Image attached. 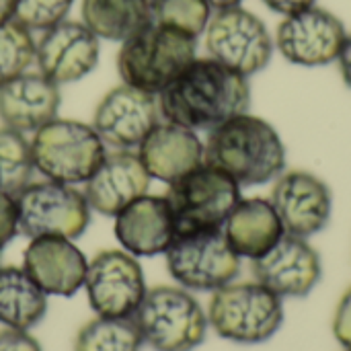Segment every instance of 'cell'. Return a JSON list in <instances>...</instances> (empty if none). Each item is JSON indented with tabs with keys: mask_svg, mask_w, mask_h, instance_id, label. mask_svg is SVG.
<instances>
[{
	"mask_svg": "<svg viewBox=\"0 0 351 351\" xmlns=\"http://www.w3.org/2000/svg\"><path fill=\"white\" fill-rule=\"evenodd\" d=\"M333 335L339 341V346L351 351V288H348V292L341 296V300L335 308Z\"/></svg>",
	"mask_w": 351,
	"mask_h": 351,
	"instance_id": "4dcf8cb0",
	"label": "cell"
},
{
	"mask_svg": "<svg viewBox=\"0 0 351 351\" xmlns=\"http://www.w3.org/2000/svg\"><path fill=\"white\" fill-rule=\"evenodd\" d=\"M99 37L82 23L64 19L35 41L37 70L58 86L78 82L99 64Z\"/></svg>",
	"mask_w": 351,
	"mask_h": 351,
	"instance_id": "9a60e30c",
	"label": "cell"
},
{
	"mask_svg": "<svg viewBox=\"0 0 351 351\" xmlns=\"http://www.w3.org/2000/svg\"><path fill=\"white\" fill-rule=\"evenodd\" d=\"M165 257L171 278L189 292H216L241 274V257L222 228L179 232Z\"/></svg>",
	"mask_w": 351,
	"mask_h": 351,
	"instance_id": "ba28073f",
	"label": "cell"
},
{
	"mask_svg": "<svg viewBox=\"0 0 351 351\" xmlns=\"http://www.w3.org/2000/svg\"><path fill=\"white\" fill-rule=\"evenodd\" d=\"M47 313V294L33 278L14 265H0V325L29 331Z\"/></svg>",
	"mask_w": 351,
	"mask_h": 351,
	"instance_id": "cb8c5ba5",
	"label": "cell"
},
{
	"mask_svg": "<svg viewBox=\"0 0 351 351\" xmlns=\"http://www.w3.org/2000/svg\"><path fill=\"white\" fill-rule=\"evenodd\" d=\"M115 239L134 257L165 255L177 237L175 218L165 195H142L115 216Z\"/></svg>",
	"mask_w": 351,
	"mask_h": 351,
	"instance_id": "d6986e66",
	"label": "cell"
},
{
	"mask_svg": "<svg viewBox=\"0 0 351 351\" xmlns=\"http://www.w3.org/2000/svg\"><path fill=\"white\" fill-rule=\"evenodd\" d=\"M138 156L150 179L171 185L206 160L197 132L160 119L138 146Z\"/></svg>",
	"mask_w": 351,
	"mask_h": 351,
	"instance_id": "ffe728a7",
	"label": "cell"
},
{
	"mask_svg": "<svg viewBox=\"0 0 351 351\" xmlns=\"http://www.w3.org/2000/svg\"><path fill=\"white\" fill-rule=\"evenodd\" d=\"M84 290L97 317L111 319L132 317L148 292L138 259L123 249L101 251L88 261Z\"/></svg>",
	"mask_w": 351,
	"mask_h": 351,
	"instance_id": "8fae6325",
	"label": "cell"
},
{
	"mask_svg": "<svg viewBox=\"0 0 351 351\" xmlns=\"http://www.w3.org/2000/svg\"><path fill=\"white\" fill-rule=\"evenodd\" d=\"M80 16L99 39L123 43L154 21V0H82Z\"/></svg>",
	"mask_w": 351,
	"mask_h": 351,
	"instance_id": "603a6c76",
	"label": "cell"
},
{
	"mask_svg": "<svg viewBox=\"0 0 351 351\" xmlns=\"http://www.w3.org/2000/svg\"><path fill=\"white\" fill-rule=\"evenodd\" d=\"M19 234L31 239L64 237L78 239L90 222V206L74 185L58 181L29 183L16 193Z\"/></svg>",
	"mask_w": 351,
	"mask_h": 351,
	"instance_id": "9c48e42d",
	"label": "cell"
},
{
	"mask_svg": "<svg viewBox=\"0 0 351 351\" xmlns=\"http://www.w3.org/2000/svg\"><path fill=\"white\" fill-rule=\"evenodd\" d=\"M74 0H19L14 21L29 31H47L68 19Z\"/></svg>",
	"mask_w": 351,
	"mask_h": 351,
	"instance_id": "f1b7e54d",
	"label": "cell"
},
{
	"mask_svg": "<svg viewBox=\"0 0 351 351\" xmlns=\"http://www.w3.org/2000/svg\"><path fill=\"white\" fill-rule=\"evenodd\" d=\"M35 62V39L16 21L0 25V88L25 74Z\"/></svg>",
	"mask_w": 351,
	"mask_h": 351,
	"instance_id": "4316f807",
	"label": "cell"
},
{
	"mask_svg": "<svg viewBox=\"0 0 351 351\" xmlns=\"http://www.w3.org/2000/svg\"><path fill=\"white\" fill-rule=\"evenodd\" d=\"M348 29L343 21L323 6L288 14L278 25L274 43L290 64L319 68L337 62Z\"/></svg>",
	"mask_w": 351,
	"mask_h": 351,
	"instance_id": "7c38bea8",
	"label": "cell"
},
{
	"mask_svg": "<svg viewBox=\"0 0 351 351\" xmlns=\"http://www.w3.org/2000/svg\"><path fill=\"white\" fill-rule=\"evenodd\" d=\"M222 230L232 251L251 261L265 255L286 234L276 208L265 197H241Z\"/></svg>",
	"mask_w": 351,
	"mask_h": 351,
	"instance_id": "7402d4cb",
	"label": "cell"
},
{
	"mask_svg": "<svg viewBox=\"0 0 351 351\" xmlns=\"http://www.w3.org/2000/svg\"><path fill=\"white\" fill-rule=\"evenodd\" d=\"M0 253H2V251H0Z\"/></svg>",
	"mask_w": 351,
	"mask_h": 351,
	"instance_id": "74e56055",
	"label": "cell"
},
{
	"mask_svg": "<svg viewBox=\"0 0 351 351\" xmlns=\"http://www.w3.org/2000/svg\"><path fill=\"white\" fill-rule=\"evenodd\" d=\"M142 346V335L132 317H97L74 339V351H140Z\"/></svg>",
	"mask_w": 351,
	"mask_h": 351,
	"instance_id": "d4e9b609",
	"label": "cell"
},
{
	"mask_svg": "<svg viewBox=\"0 0 351 351\" xmlns=\"http://www.w3.org/2000/svg\"><path fill=\"white\" fill-rule=\"evenodd\" d=\"M150 181L138 152L113 150L105 154L99 169L84 181L82 193L90 210L115 218L125 206L148 193Z\"/></svg>",
	"mask_w": 351,
	"mask_h": 351,
	"instance_id": "e0dca14e",
	"label": "cell"
},
{
	"mask_svg": "<svg viewBox=\"0 0 351 351\" xmlns=\"http://www.w3.org/2000/svg\"><path fill=\"white\" fill-rule=\"evenodd\" d=\"M177 234L193 230L222 228L234 206L241 202V185L222 169L202 162L181 179L173 181L167 191Z\"/></svg>",
	"mask_w": 351,
	"mask_h": 351,
	"instance_id": "52a82bcc",
	"label": "cell"
},
{
	"mask_svg": "<svg viewBox=\"0 0 351 351\" xmlns=\"http://www.w3.org/2000/svg\"><path fill=\"white\" fill-rule=\"evenodd\" d=\"M160 115L193 132H210L247 113L251 107L249 78L208 58H195L160 95Z\"/></svg>",
	"mask_w": 351,
	"mask_h": 351,
	"instance_id": "6da1fadb",
	"label": "cell"
},
{
	"mask_svg": "<svg viewBox=\"0 0 351 351\" xmlns=\"http://www.w3.org/2000/svg\"><path fill=\"white\" fill-rule=\"evenodd\" d=\"M0 351H41V346L29 331L4 327L0 331Z\"/></svg>",
	"mask_w": 351,
	"mask_h": 351,
	"instance_id": "1f68e13d",
	"label": "cell"
},
{
	"mask_svg": "<svg viewBox=\"0 0 351 351\" xmlns=\"http://www.w3.org/2000/svg\"><path fill=\"white\" fill-rule=\"evenodd\" d=\"M286 234L311 239L327 228L333 214L329 185L308 171H284L269 197Z\"/></svg>",
	"mask_w": 351,
	"mask_h": 351,
	"instance_id": "5bb4252c",
	"label": "cell"
},
{
	"mask_svg": "<svg viewBox=\"0 0 351 351\" xmlns=\"http://www.w3.org/2000/svg\"><path fill=\"white\" fill-rule=\"evenodd\" d=\"M212 12L214 10L206 0H154V23L195 39L204 35Z\"/></svg>",
	"mask_w": 351,
	"mask_h": 351,
	"instance_id": "83f0119b",
	"label": "cell"
},
{
	"mask_svg": "<svg viewBox=\"0 0 351 351\" xmlns=\"http://www.w3.org/2000/svg\"><path fill=\"white\" fill-rule=\"evenodd\" d=\"M346 351H350V350H346Z\"/></svg>",
	"mask_w": 351,
	"mask_h": 351,
	"instance_id": "8d00e7d4",
	"label": "cell"
},
{
	"mask_svg": "<svg viewBox=\"0 0 351 351\" xmlns=\"http://www.w3.org/2000/svg\"><path fill=\"white\" fill-rule=\"evenodd\" d=\"M255 282L276 296L304 298L323 278V263L308 239L284 234L265 255L253 261Z\"/></svg>",
	"mask_w": 351,
	"mask_h": 351,
	"instance_id": "2e32d148",
	"label": "cell"
},
{
	"mask_svg": "<svg viewBox=\"0 0 351 351\" xmlns=\"http://www.w3.org/2000/svg\"><path fill=\"white\" fill-rule=\"evenodd\" d=\"M60 101L62 95L56 82L39 70H27L0 88V119L6 128L35 134L58 117Z\"/></svg>",
	"mask_w": 351,
	"mask_h": 351,
	"instance_id": "44dd1931",
	"label": "cell"
},
{
	"mask_svg": "<svg viewBox=\"0 0 351 351\" xmlns=\"http://www.w3.org/2000/svg\"><path fill=\"white\" fill-rule=\"evenodd\" d=\"M206 315L218 337L259 346L284 325V300L259 282H232L214 292Z\"/></svg>",
	"mask_w": 351,
	"mask_h": 351,
	"instance_id": "5b68a950",
	"label": "cell"
},
{
	"mask_svg": "<svg viewBox=\"0 0 351 351\" xmlns=\"http://www.w3.org/2000/svg\"><path fill=\"white\" fill-rule=\"evenodd\" d=\"M206 162L222 169L241 187L267 185L286 171V146L263 117L241 113L208 132Z\"/></svg>",
	"mask_w": 351,
	"mask_h": 351,
	"instance_id": "7a4b0ae2",
	"label": "cell"
},
{
	"mask_svg": "<svg viewBox=\"0 0 351 351\" xmlns=\"http://www.w3.org/2000/svg\"><path fill=\"white\" fill-rule=\"evenodd\" d=\"M19 234V206L16 195L0 189V251Z\"/></svg>",
	"mask_w": 351,
	"mask_h": 351,
	"instance_id": "f546056e",
	"label": "cell"
},
{
	"mask_svg": "<svg viewBox=\"0 0 351 351\" xmlns=\"http://www.w3.org/2000/svg\"><path fill=\"white\" fill-rule=\"evenodd\" d=\"M35 173L31 142L23 132L0 128V189L16 195L23 191Z\"/></svg>",
	"mask_w": 351,
	"mask_h": 351,
	"instance_id": "484cf974",
	"label": "cell"
},
{
	"mask_svg": "<svg viewBox=\"0 0 351 351\" xmlns=\"http://www.w3.org/2000/svg\"><path fill=\"white\" fill-rule=\"evenodd\" d=\"M144 346L154 351H193L208 335L202 304L181 286H156L132 315Z\"/></svg>",
	"mask_w": 351,
	"mask_h": 351,
	"instance_id": "277c9868",
	"label": "cell"
},
{
	"mask_svg": "<svg viewBox=\"0 0 351 351\" xmlns=\"http://www.w3.org/2000/svg\"><path fill=\"white\" fill-rule=\"evenodd\" d=\"M337 66H339V72H341L343 82L351 88V33H348V37L343 41L341 53L337 58Z\"/></svg>",
	"mask_w": 351,
	"mask_h": 351,
	"instance_id": "836d02e7",
	"label": "cell"
},
{
	"mask_svg": "<svg viewBox=\"0 0 351 351\" xmlns=\"http://www.w3.org/2000/svg\"><path fill=\"white\" fill-rule=\"evenodd\" d=\"M212 10H222V8H232V6H241L243 0H206Z\"/></svg>",
	"mask_w": 351,
	"mask_h": 351,
	"instance_id": "d590c367",
	"label": "cell"
},
{
	"mask_svg": "<svg viewBox=\"0 0 351 351\" xmlns=\"http://www.w3.org/2000/svg\"><path fill=\"white\" fill-rule=\"evenodd\" d=\"M16 2L19 0H0V25L8 23V21H14Z\"/></svg>",
	"mask_w": 351,
	"mask_h": 351,
	"instance_id": "e575fe53",
	"label": "cell"
},
{
	"mask_svg": "<svg viewBox=\"0 0 351 351\" xmlns=\"http://www.w3.org/2000/svg\"><path fill=\"white\" fill-rule=\"evenodd\" d=\"M263 4L278 14L288 16V14H294V12H300L304 8L315 6L317 0H263Z\"/></svg>",
	"mask_w": 351,
	"mask_h": 351,
	"instance_id": "d6a6232c",
	"label": "cell"
},
{
	"mask_svg": "<svg viewBox=\"0 0 351 351\" xmlns=\"http://www.w3.org/2000/svg\"><path fill=\"white\" fill-rule=\"evenodd\" d=\"M86 267L84 253L64 237L31 239L23 255V269L47 296H74L84 288Z\"/></svg>",
	"mask_w": 351,
	"mask_h": 351,
	"instance_id": "ac0fdd59",
	"label": "cell"
},
{
	"mask_svg": "<svg viewBox=\"0 0 351 351\" xmlns=\"http://www.w3.org/2000/svg\"><path fill=\"white\" fill-rule=\"evenodd\" d=\"M204 37L212 60L247 78L265 70L276 51L265 23L243 6L214 10Z\"/></svg>",
	"mask_w": 351,
	"mask_h": 351,
	"instance_id": "30bf717a",
	"label": "cell"
},
{
	"mask_svg": "<svg viewBox=\"0 0 351 351\" xmlns=\"http://www.w3.org/2000/svg\"><path fill=\"white\" fill-rule=\"evenodd\" d=\"M195 58V37L152 21L121 43L117 72L123 84L160 95Z\"/></svg>",
	"mask_w": 351,
	"mask_h": 351,
	"instance_id": "3957f363",
	"label": "cell"
},
{
	"mask_svg": "<svg viewBox=\"0 0 351 351\" xmlns=\"http://www.w3.org/2000/svg\"><path fill=\"white\" fill-rule=\"evenodd\" d=\"M107 146L90 123L76 119H51L31 140L33 165L49 181L80 185L105 158Z\"/></svg>",
	"mask_w": 351,
	"mask_h": 351,
	"instance_id": "8992f818",
	"label": "cell"
},
{
	"mask_svg": "<svg viewBox=\"0 0 351 351\" xmlns=\"http://www.w3.org/2000/svg\"><path fill=\"white\" fill-rule=\"evenodd\" d=\"M160 119L158 95L121 84L105 93L97 103L90 125L105 146L115 150H138Z\"/></svg>",
	"mask_w": 351,
	"mask_h": 351,
	"instance_id": "4fadbf2b",
	"label": "cell"
}]
</instances>
